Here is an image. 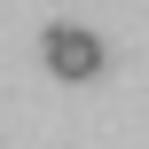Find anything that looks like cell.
Here are the masks:
<instances>
[{"mask_svg":"<svg viewBox=\"0 0 149 149\" xmlns=\"http://www.w3.org/2000/svg\"><path fill=\"white\" fill-rule=\"evenodd\" d=\"M47 71H55V79H71V86L102 79V39H94V31H79V24H47Z\"/></svg>","mask_w":149,"mask_h":149,"instance_id":"obj_1","label":"cell"}]
</instances>
